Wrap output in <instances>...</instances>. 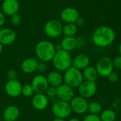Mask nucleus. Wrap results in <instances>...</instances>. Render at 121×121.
Masks as SVG:
<instances>
[{"mask_svg": "<svg viewBox=\"0 0 121 121\" xmlns=\"http://www.w3.org/2000/svg\"><path fill=\"white\" fill-rule=\"evenodd\" d=\"M116 39L115 30L107 26L97 28L92 35V41L95 45L99 48H106L111 45Z\"/></svg>", "mask_w": 121, "mask_h": 121, "instance_id": "obj_1", "label": "nucleus"}, {"mask_svg": "<svg viewBox=\"0 0 121 121\" xmlns=\"http://www.w3.org/2000/svg\"><path fill=\"white\" fill-rule=\"evenodd\" d=\"M35 55L40 61L48 62L52 60L57 50L56 46L48 40H41L35 46Z\"/></svg>", "mask_w": 121, "mask_h": 121, "instance_id": "obj_2", "label": "nucleus"}, {"mask_svg": "<svg viewBox=\"0 0 121 121\" xmlns=\"http://www.w3.org/2000/svg\"><path fill=\"white\" fill-rule=\"evenodd\" d=\"M52 62L58 72H65L72 66V60L69 52L64 50L57 51Z\"/></svg>", "mask_w": 121, "mask_h": 121, "instance_id": "obj_3", "label": "nucleus"}, {"mask_svg": "<svg viewBox=\"0 0 121 121\" xmlns=\"http://www.w3.org/2000/svg\"><path fill=\"white\" fill-rule=\"evenodd\" d=\"M65 84L69 85L72 88H78V86L84 81L83 74L81 70L72 66L65 72L63 75Z\"/></svg>", "mask_w": 121, "mask_h": 121, "instance_id": "obj_4", "label": "nucleus"}, {"mask_svg": "<svg viewBox=\"0 0 121 121\" xmlns=\"http://www.w3.org/2000/svg\"><path fill=\"white\" fill-rule=\"evenodd\" d=\"M52 113L55 118L66 119L72 113L69 102L57 100L52 106Z\"/></svg>", "mask_w": 121, "mask_h": 121, "instance_id": "obj_5", "label": "nucleus"}, {"mask_svg": "<svg viewBox=\"0 0 121 121\" xmlns=\"http://www.w3.org/2000/svg\"><path fill=\"white\" fill-rule=\"evenodd\" d=\"M63 26L57 19H51L46 22L44 26V32L47 36L52 38L60 37L62 34Z\"/></svg>", "mask_w": 121, "mask_h": 121, "instance_id": "obj_6", "label": "nucleus"}, {"mask_svg": "<svg viewBox=\"0 0 121 121\" xmlns=\"http://www.w3.org/2000/svg\"><path fill=\"white\" fill-rule=\"evenodd\" d=\"M113 60L108 57H101L96 65L99 75L102 77H108V75L113 72Z\"/></svg>", "mask_w": 121, "mask_h": 121, "instance_id": "obj_7", "label": "nucleus"}, {"mask_svg": "<svg viewBox=\"0 0 121 121\" xmlns=\"http://www.w3.org/2000/svg\"><path fill=\"white\" fill-rule=\"evenodd\" d=\"M97 91V84L96 82L83 81L78 86V92L80 96L89 99L94 96Z\"/></svg>", "mask_w": 121, "mask_h": 121, "instance_id": "obj_8", "label": "nucleus"}, {"mask_svg": "<svg viewBox=\"0 0 121 121\" xmlns=\"http://www.w3.org/2000/svg\"><path fill=\"white\" fill-rule=\"evenodd\" d=\"M72 111L78 115H82L88 112L89 103L86 99L80 96H74L69 102Z\"/></svg>", "mask_w": 121, "mask_h": 121, "instance_id": "obj_9", "label": "nucleus"}, {"mask_svg": "<svg viewBox=\"0 0 121 121\" xmlns=\"http://www.w3.org/2000/svg\"><path fill=\"white\" fill-rule=\"evenodd\" d=\"M30 84L33 88L35 94H45L50 86L47 77L40 74L35 75L33 78Z\"/></svg>", "mask_w": 121, "mask_h": 121, "instance_id": "obj_10", "label": "nucleus"}, {"mask_svg": "<svg viewBox=\"0 0 121 121\" xmlns=\"http://www.w3.org/2000/svg\"><path fill=\"white\" fill-rule=\"evenodd\" d=\"M57 98L58 100L70 102L75 96L74 89L66 84H62L56 88Z\"/></svg>", "mask_w": 121, "mask_h": 121, "instance_id": "obj_11", "label": "nucleus"}, {"mask_svg": "<svg viewBox=\"0 0 121 121\" xmlns=\"http://www.w3.org/2000/svg\"><path fill=\"white\" fill-rule=\"evenodd\" d=\"M22 87L23 85L18 80H8V82L5 84L4 89L9 96L16 98L21 95Z\"/></svg>", "mask_w": 121, "mask_h": 121, "instance_id": "obj_12", "label": "nucleus"}, {"mask_svg": "<svg viewBox=\"0 0 121 121\" xmlns=\"http://www.w3.org/2000/svg\"><path fill=\"white\" fill-rule=\"evenodd\" d=\"M60 18L65 23H75L79 18V13L77 9L73 7H67L62 11Z\"/></svg>", "mask_w": 121, "mask_h": 121, "instance_id": "obj_13", "label": "nucleus"}, {"mask_svg": "<svg viewBox=\"0 0 121 121\" xmlns=\"http://www.w3.org/2000/svg\"><path fill=\"white\" fill-rule=\"evenodd\" d=\"M16 32L9 28L0 29V43L3 45H9L13 44L16 40Z\"/></svg>", "mask_w": 121, "mask_h": 121, "instance_id": "obj_14", "label": "nucleus"}, {"mask_svg": "<svg viewBox=\"0 0 121 121\" xmlns=\"http://www.w3.org/2000/svg\"><path fill=\"white\" fill-rule=\"evenodd\" d=\"M32 106L38 111L45 110L49 104V99L45 94H35L31 100Z\"/></svg>", "mask_w": 121, "mask_h": 121, "instance_id": "obj_15", "label": "nucleus"}, {"mask_svg": "<svg viewBox=\"0 0 121 121\" xmlns=\"http://www.w3.org/2000/svg\"><path fill=\"white\" fill-rule=\"evenodd\" d=\"M19 8L20 5L18 0H4L1 5L2 12L9 16L17 13Z\"/></svg>", "mask_w": 121, "mask_h": 121, "instance_id": "obj_16", "label": "nucleus"}, {"mask_svg": "<svg viewBox=\"0 0 121 121\" xmlns=\"http://www.w3.org/2000/svg\"><path fill=\"white\" fill-rule=\"evenodd\" d=\"M38 61L34 58L25 59L21 64V69L25 74H32L37 71Z\"/></svg>", "mask_w": 121, "mask_h": 121, "instance_id": "obj_17", "label": "nucleus"}, {"mask_svg": "<svg viewBox=\"0 0 121 121\" xmlns=\"http://www.w3.org/2000/svg\"><path fill=\"white\" fill-rule=\"evenodd\" d=\"M2 116L5 121H16L20 116V110L16 106H9L4 110Z\"/></svg>", "mask_w": 121, "mask_h": 121, "instance_id": "obj_18", "label": "nucleus"}, {"mask_svg": "<svg viewBox=\"0 0 121 121\" xmlns=\"http://www.w3.org/2000/svg\"><path fill=\"white\" fill-rule=\"evenodd\" d=\"M90 65V58L86 54L77 55L72 60V66L75 68L83 70Z\"/></svg>", "mask_w": 121, "mask_h": 121, "instance_id": "obj_19", "label": "nucleus"}, {"mask_svg": "<svg viewBox=\"0 0 121 121\" xmlns=\"http://www.w3.org/2000/svg\"><path fill=\"white\" fill-rule=\"evenodd\" d=\"M46 77L49 85L55 88L63 84L64 82L63 76L58 71H52L49 72V74Z\"/></svg>", "mask_w": 121, "mask_h": 121, "instance_id": "obj_20", "label": "nucleus"}, {"mask_svg": "<svg viewBox=\"0 0 121 121\" xmlns=\"http://www.w3.org/2000/svg\"><path fill=\"white\" fill-rule=\"evenodd\" d=\"M60 45L62 50L69 52L77 47V39L74 36H65L62 40Z\"/></svg>", "mask_w": 121, "mask_h": 121, "instance_id": "obj_21", "label": "nucleus"}, {"mask_svg": "<svg viewBox=\"0 0 121 121\" xmlns=\"http://www.w3.org/2000/svg\"><path fill=\"white\" fill-rule=\"evenodd\" d=\"M82 74L84 79L90 82H96L99 76L96 67L92 66H88L84 69H83Z\"/></svg>", "mask_w": 121, "mask_h": 121, "instance_id": "obj_22", "label": "nucleus"}, {"mask_svg": "<svg viewBox=\"0 0 121 121\" xmlns=\"http://www.w3.org/2000/svg\"><path fill=\"white\" fill-rule=\"evenodd\" d=\"M99 117L101 121H115L116 119V113L113 110L108 108L103 110Z\"/></svg>", "mask_w": 121, "mask_h": 121, "instance_id": "obj_23", "label": "nucleus"}, {"mask_svg": "<svg viewBox=\"0 0 121 121\" xmlns=\"http://www.w3.org/2000/svg\"><path fill=\"white\" fill-rule=\"evenodd\" d=\"M77 32V26L75 23H66L62 28L65 36H74Z\"/></svg>", "mask_w": 121, "mask_h": 121, "instance_id": "obj_24", "label": "nucleus"}, {"mask_svg": "<svg viewBox=\"0 0 121 121\" xmlns=\"http://www.w3.org/2000/svg\"><path fill=\"white\" fill-rule=\"evenodd\" d=\"M102 111H103V108L100 103L97 101H92L91 103H89L88 112L90 114L99 116L100 113L102 112Z\"/></svg>", "mask_w": 121, "mask_h": 121, "instance_id": "obj_25", "label": "nucleus"}, {"mask_svg": "<svg viewBox=\"0 0 121 121\" xmlns=\"http://www.w3.org/2000/svg\"><path fill=\"white\" fill-rule=\"evenodd\" d=\"M45 94L47 96V97L49 99V101H53L55 102L56 101H57V93H56V88L49 86V87L47 89L46 91L45 92Z\"/></svg>", "mask_w": 121, "mask_h": 121, "instance_id": "obj_26", "label": "nucleus"}, {"mask_svg": "<svg viewBox=\"0 0 121 121\" xmlns=\"http://www.w3.org/2000/svg\"><path fill=\"white\" fill-rule=\"evenodd\" d=\"M35 92L31 84H25L22 87L21 94L26 97H30L34 95Z\"/></svg>", "mask_w": 121, "mask_h": 121, "instance_id": "obj_27", "label": "nucleus"}, {"mask_svg": "<svg viewBox=\"0 0 121 121\" xmlns=\"http://www.w3.org/2000/svg\"><path fill=\"white\" fill-rule=\"evenodd\" d=\"M10 22L13 25V26H18L22 22V17L19 14V13H16V14H13L11 16L10 18Z\"/></svg>", "mask_w": 121, "mask_h": 121, "instance_id": "obj_28", "label": "nucleus"}, {"mask_svg": "<svg viewBox=\"0 0 121 121\" xmlns=\"http://www.w3.org/2000/svg\"><path fill=\"white\" fill-rule=\"evenodd\" d=\"M82 121H101L99 116L94 115V114H89L86 116Z\"/></svg>", "mask_w": 121, "mask_h": 121, "instance_id": "obj_29", "label": "nucleus"}, {"mask_svg": "<svg viewBox=\"0 0 121 121\" xmlns=\"http://www.w3.org/2000/svg\"><path fill=\"white\" fill-rule=\"evenodd\" d=\"M107 78L111 83H117L118 82V79H119V77H118V73H116L115 72H113L112 73H111Z\"/></svg>", "mask_w": 121, "mask_h": 121, "instance_id": "obj_30", "label": "nucleus"}, {"mask_svg": "<svg viewBox=\"0 0 121 121\" xmlns=\"http://www.w3.org/2000/svg\"><path fill=\"white\" fill-rule=\"evenodd\" d=\"M7 78L9 80H14L16 79L17 77H18V73L15 69H9L7 72Z\"/></svg>", "mask_w": 121, "mask_h": 121, "instance_id": "obj_31", "label": "nucleus"}, {"mask_svg": "<svg viewBox=\"0 0 121 121\" xmlns=\"http://www.w3.org/2000/svg\"><path fill=\"white\" fill-rule=\"evenodd\" d=\"M47 69H48V66L46 65V62H42V61L38 62L37 71H38V72H40L41 73H43V72H45L47 70Z\"/></svg>", "mask_w": 121, "mask_h": 121, "instance_id": "obj_32", "label": "nucleus"}, {"mask_svg": "<svg viewBox=\"0 0 121 121\" xmlns=\"http://www.w3.org/2000/svg\"><path fill=\"white\" fill-rule=\"evenodd\" d=\"M113 67L116 69H121V56H117L113 60Z\"/></svg>", "mask_w": 121, "mask_h": 121, "instance_id": "obj_33", "label": "nucleus"}, {"mask_svg": "<svg viewBox=\"0 0 121 121\" xmlns=\"http://www.w3.org/2000/svg\"><path fill=\"white\" fill-rule=\"evenodd\" d=\"M5 22H6L5 14L2 11H0V28L2 27L4 25Z\"/></svg>", "mask_w": 121, "mask_h": 121, "instance_id": "obj_34", "label": "nucleus"}, {"mask_svg": "<svg viewBox=\"0 0 121 121\" xmlns=\"http://www.w3.org/2000/svg\"><path fill=\"white\" fill-rule=\"evenodd\" d=\"M84 20L80 17L76 21V25L77 26H84Z\"/></svg>", "mask_w": 121, "mask_h": 121, "instance_id": "obj_35", "label": "nucleus"}, {"mask_svg": "<svg viewBox=\"0 0 121 121\" xmlns=\"http://www.w3.org/2000/svg\"><path fill=\"white\" fill-rule=\"evenodd\" d=\"M68 121H81L79 118H70Z\"/></svg>", "mask_w": 121, "mask_h": 121, "instance_id": "obj_36", "label": "nucleus"}, {"mask_svg": "<svg viewBox=\"0 0 121 121\" xmlns=\"http://www.w3.org/2000/svg\"><path fill=\"white\" fill-rule=\"evenodd\" d=\"M52 121H66L65 119H62V118H55Z\"/></svg>", "mask_w": 121, "mask_h": 121, "instance_id": "obj_37", "label": "nucleus"}, {"mask_svg": "<svg viewBox=\"0 0 121 121\" xmlns=\"http://www.w3.org/2000/svg\"><path fill=\"white\" fill-rule=\"evenodd\" d=\"M3 49H4V45H3L1 43H0V54L2 52V51H3Z\"/></svg>", "mask_w": 121, "mask_h": 121, "instance_id": "obj_38", "label": "nucleus"}, {"mask_svg": "<svg viewBox=\"0 0 121 121\" xmlns=\"http://www.w3.org/2000/svg\"><path fill=\"white\" fill-rule=\"evenodd\" d=\"M118 51H119L120 55L121 56V43L119 44V46H118Z\"/></svg>", "mask_w": 121, "mask_h": 121, "instance_id": "obj_39", "label": "nucleus"}, {"mask_svg": "<svg viewBox=\"0 0 121 121\" xmlns=\"http://www.w3.org/2000/svg\"><path fill=\"white\" fill-rule=\"evenodd\" d=\"M0 121H1V118H0Z\"/></svg>", "mask_w": 121, "mask_h": 121, "instance_id": "obj_40", "label": "nucleus"}, {"mask_svg": "<svg viewBox=\"0 0 121 121\" xmlns=\"http://www.w3.org/2000/svg\"><path fill=\"white\" fill-rule=\"evenodd\" d=\"M3 1H4V0H3Z\"/></svg>", "mask_w": 121, "mask_h": 121, "instance_id": "obj_41", "label": "nucleus"}]
</instances>
